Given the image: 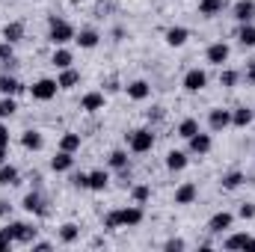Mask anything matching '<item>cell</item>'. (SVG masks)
I'll return each mask as SVG.
<instances>
[{
    "label": "cell",
    "mask_w": 255,
    "mask_h": 252,
    "mask_svg": "<svg viewBox=\"0 0 255 252\" xmlns=\"http://www.w3.org/2000/svg\"><path fill=\"white\" fill-rule=\"evenodd\" d=\"M238 42H241L244 48H255V24H241Z\"/></svg>",
    "instance_id": "cell-30"
},
{
    "label": "cell",
    "mask_w": 255,
    "mask_h": 252,
    "mask_svg": "<svg viewBox=\"0 0 255 252\" xmlns=\"http://www.w3.org/2000/svg\"><path fill=\"white\" fill-rule=\"evenodd\" d=\"M51 63H54L57 68H60V71H63V68H71V63H74V57H71V51H65L63 45H60V48L54 51V57H51Z\"/></svg>",
    "instance_id": "cell-27"
},
{
    "label": "cell",
    "mask_w": 255,
    "mask_h": 252,
    "mask_svg": "<svg viewBox=\"0 0 255 252\" xmlns=\"http://www.w3.org/2000/svg\"><path fill=\"white\" fill-rule=\"evenodd\" d=\"M187 39H190L187 27H169V30H166V45H169V48H181Z\"/></svg>",
    "instance_id": "cell-15"
},
{
    "label": "cell",
    "mask_w": 255,
    "mask_h": 252,
    "mask_svg": "<svg viewBox=\"0 0 255 252\" xmlns=\"http://www.w3.org/2000/svg\"><path fill=\"white\" fill-rule=\"evenodd\" d=\"M24 211L45 217V199H42V193H27L24 196Z\"/></svg>",
    "instance_id": "cell-16"
},
{
    "label": "cell",
    "mask_w": 255,
    "mask_h": 252,
    "mask_svg": "<svg viewBox=\"0 0 255 252\" xmlns=\"http://www.w3.org/2000/svg\"><path fill=\"white\" fill-rule=\"evenodd\" d=\"M244 181H247V175H244V172H238V169H235V172H229V175H223V187H226V190H238Z\"/></svg>",
    "instance_id": "cell-33"
},
{
    "label": "cell",
    "mask_w": 255,
    "mask_h": 252,
    "mask_svg": "<svg viewBox=\"0 0 255 252\" xmlns=\"http://www.w3.org/2000/svg\"><path fill=\"white\" fill-rule=\"evenodd\" d=\"M80 110H86V113L104 110V92H86V95L80 98Z\"/></svg>",
    "instance_id": "cell-11"
},
{
    "label": "cell",
    "mask_w": 255,
    "mask_h": 252,
    "mask_svg": "<svg viewBox=\"0 0 255 252\" xmlns=\"http://www.w3.org/2000/svg\"><path fill=\"white\" fill-rule=\"evenodd\" d=\"M0 63H12V42H0Z\"/></svg>",
    "instance_id": "cell-40"
},
{
    "label": "cell",
    "mask_w": 255,
    "mask_h": 252,
    "mask_svg": "<svg viewBox=\"0 0 255 252\" xmlns=\"http://www.w3.org/2000/svg\"><path fill=\"white\" fill-rule=\"evenodd\" d=\"M232 214L229 211H220V214H214L211 220H208V232H214V235H220V232H226V229H232Z\"/></svg>",
    "instance_id": "cell-12"
},
{
    "label": "cell",
    "mask_w": 255,
    "mask_h": 252,
    "mask_svg": "<svg viewBox=\"0 0 255 252\" xmlns=\"http://www.w3.org/2000/svg\"><path fill=\"white\" fill-rule=\"evenodd\" d=\"M148 92H151V86H148L145 80H133V83H128V98H133V101H145Z\"/></svg>",
    "instance_id": "cell-17"
},
{
    "label": "cell",
    "mask_w": 255,
    "mask_h": 252,
    "mask_svg": "<svg viewBox=\"0 0 255 252\" xmlns=\"http://www.w3.org/2000/svg\"><path fill=\"white\" fill-rule=\"evenodd\" d=\"M208 86V74L202 71V68H190L187 74H184V89L187 92H202Z\"/></svg>",
    "instance_id": "cell-7"
},
{
    "label": "cell",
    "mask_w": 255,
    "mask_h": 252,
    "mask_svg": "<svg viewBox=\"0 0 255 252\" xmlns=\"http://www.w3.org/2000/svg\"><path fill=\"white\" fill-rule=\"evenodd\" d=\"M0 235L9 238L12 244H33L36 235H39V229H33L30 223H9L6 229H0Z\"/></svg>",
    "instance_id": "cell-2"
},
{
    "label": "cell",
    "mask_w": 255,
    "mask_h": 252,
    "mask_svg": "<svg viewBox=\"0 0 255 252\" xmlns=\"http://www.w3.org/2000/svg\"><path fill=\"white\" fill-rule=\"evenodd\" d=\"M247 80H250V83L255 86V63H250V65H247Z\"/></svg>",
    "instance_id": "cell-45"
},
{
    "label": "cell",
    "mask_w": 255,
    "mask_h": 252,
    "mask_svg": "<svg viewBox=\"0 0 255 252\" xmlns=\"http://www.w3.org/2000/svg\"><path fill=\"white\" fill-rule=\"evenodd\" d=\"M71 184H74V187H86L89 190V175H86V172H77V175H74V178H71Z\"/></svg>",
    "instance_id": "cell-41"
},
{
    "label": "cell",
    "mask_w": 255,
    "mask_h": 252,
    "mask_svg": "<svg viewBox=\"0 0 255 252\" xmlns=\"http://www.w3.org/2000/svg\"><path fill=\"white\" fill-rule=\"evenodd\" d=\"M187 142H190V154H199V157H202V154H208V151H211V136H208V133H202V130H199V133H193Z\"/></svg>",
    "instance_id": "cell-13"
},
{
    "label": "cell",
    "mask_w": 255,
    "mask_h": 252,
    "mask_svg": "<svg viewBox=\"0 0 255 252\" xmlns=\"http://www.w3.org/2000/svg\"><path fill=\"white\" fill-rule=\"evenodd\" d=\"M21 145H24L27 151H39L45 142H42V133H39V130H24V136H21Z\"/></svg>",
    "instance_id": "cell-23"
},
{
    "label": "cell",
    "mask_w": 255,
    "mask_h": 252,
    "mask_svg": "<svg viewBox=\"0 0 255 252\" xmlns=\"http://www.w3.org/2000/svg\"><path fill=\"white\" fill-rule=\"evenodd\" d=\"M223 247L229 252H255V238H250V235H232V238H226Z\"/></svg>",
    "instance_id": "cell-6"
},
{
    "label": "cell",
    "mask_w": 255,
    "mask_h": 252,
    "mask_svg": "<svg viewBox=\"0 0 255 252\" xmlns=\"http://www.w3.org/2000/svg\"><path fill=\"white\" fill-rule=\"evenodd\" d=\"M9 247H12V241H9V238H3V235H0V252H6V250H9Z\"/></svg>",
    "instance_id": "cell-47"
},
{
    "label": "cell",
    "mask_w": 255,
    "mask_h": 252,
    "mask_svg": "<svg viewBox=\"0 0 255 252\" xmlns=\"http://www.w3.org/2000/svg\"><path fill=\"white\" fill-rule=\"evenodd\" d=\"M250 122H253V110L250 107H235L232 110V125L235 127H247Z\"/></svg>",
    "instance_id": "cell-24"
},
{
    "label": "cell",
    "mask_w": 255,
    "mask_h": 252,
    "mask_svg": "<svg viewBox=\"0 0 255 252\" xmlns=\"http://www.w3.org/2000/svg\"><path fill=\"white\" fill-rule=\"evenodd\" d=\"M21 89H24L21 80H15L12 74H3V77H0V92H3V95H18Z\"/></svg>",
    "instance_id": "cell-25"
},
{
    "label": "cell",
    "mask_w": 255,
    "mask_h": 252,
    "mask_svg": "<svg viewBox=\"0 0 255 252\" xmlns=\"http://www.w3.org/2000/svg\"><path fill=\"white\" fill-rule=\"evenodd\" d=\"M232 12H235V18H238L241 24H253V18H255V0H238V3L232 6Z\"/></svg>",
    "instance_id": "cell-9"
},
{
    "label": "cell",
    "mask_w": 255,
    "mask_h": 252,
    "mask_svg": "<svg viewBox=\"0 0 255 252\" xmlns=\"http://www.w3.org/2000/svg\"><path fill=\"white\" fill-rule=\"evenodd\" d=\"M208 125L211 130H226V127L232 125V110H223V107H217V110H211V116H208Z\"/></svg>",
    "instance_id": "cell-8"
},
{
    "label": "cell",
    "mask_w": 255,
    "mask_h": 252,
    "mask_svg": "<svg viewBox=\"0 0 255 252\" xmlns=\"http://www.w3.org/2000/svg\"><path fill=\"white\" fill-rule=\"evenodd\" d=\"M193 133H199V122H196V119H184V122L178 125V136H184V139H190Z\"/></svg>",
    "instance_id": "cell-35"
},
{
    "label": "cell",
    "mask_w": 255,
    "mask_h": 252,
    "mask_svg": "<svg viewBox=\"0 0 255 252\" xmlns=\"http://www.w3.org/2000/svg\"><path fill=\"white\" fill-rule=\"evenodd\" d=\"M15 110H18L15 98H12V95H6V98L0 101V119H12V116H15Z\"/></svg>",
    "instance_id": "cell-34"
},
{
    "label": "cell",
    "mask_w": 255,
    "mask_h": 252,
    "mask_svg": "<svg viewBox=\"0 0 255 252\" xmlns=\"http://www.w3.org/2000/svg\"><path fill=\"white\" fill-rule=\"evenodd\" d=\"M238 214H241V217H244V220H253V217H255V205H250V202H244V205H241V211H238Z\"/></svg>",
    "instance_id": "cell-42"
},
{
    "label": "cell",
    "mask_w": 255,
    "mask_h": 252,
    "mask_svg": "<svg viewBox=\"0 0 255 252\" xmlns=\"http://www.w3.org/2000/svg\"><path fill=\"white\" fill-rule=\"evenodd\" d=\"M3 39H6V42H12V45H15V42H21V39H24V24H21V21L6 24V27H3Z\"/></svg>",
    "instance_id": "cell-21"
},
{
    "label": "cell",
    "mask_w": 255,
    "mask_h": 252,
    "mask_svg": "<svg viewBox=\"0 0 255 252\" xmlns=\"http://www.w3.org/2000/svg\"><path fill=\"white\" fill-rule=\"evenodd\" d=\"M74 42H77L80 48H86V51H89V48H95V45L101 42V36H98L95 30H80V33L74 36Z\"/></svg>",
    "instance_id": "cell-22"
},
{
    "label": "cell",
    "mask_w": 255,
    "mask_h": 252,
    "mask_svg": "<svg viewBox=\"0 0 255 252\" xmlns=\"http://www.w3.org/2000/svg\"><path fill=\"white\" fill-rule=\"evenodd\" d=\"M163 250H166V252H181V250H187V244H184L181 238H172V241H166V244H163Z\"/></svg>",
    "instance_id": "cell-38"
},
{
    "label": "cell",
    "mask_w": 255,
    "mask_h": 252,
    "mask_svg": "<svg viewBox=\"0 0 255 252\" xmlns=\"http://www.w3.org/2000/svg\"><path fill=\"white\" fill-rule=\"evenodd\" d=\"M80 238V229L74 226V223H65V226H60V241L63 244H74Z\"/></svg>",
    "instance_id": "cell-32"
},
{
    "label": "cell",
    "mask_w": 255,
    "mask_h": 252,
    "mask_svg": "<svg viewBox=\"0 0 255 252\" xmlns=\"http://www.w3.org/2000/svg\"><path fill=\"white\" fill-rule=\"evenodd\" d=\"M71 166H74V157H71V151H63V148H60V154L51 160V169H54V172H68Z\"/></svg>",
    "instance_id": "cell-20"
},
{
    "label": "cell",
    "mask_w": 255,
    "mask_h": 252,
    "mask_svg": "<svg viewBox=\"0 0 255 252\" xmlns=\"http://www.w3.org/2000/svg\"><path fill=\"white\" fill-rule=\"evenodd\" d=\"M57 83H60V89H74V86L80 83V71H74V68H63L60 77H57Z\"/></svg>",
    "instance_id": "cell-19"
},
{
    "label": "cell",
    "mask_w": 255,
    "mask_h": 252,
    "mask_svg": "<svg viewBox=\"0 0 255 252\" xmlns=\"http://www.w3.org/2000/svg\"><path fill=\"white\" fill-rule=\"evenodd\" d=\"M0 145H6V148H9V127H6V125H0Z\"/></svg>",
    "instance_id": "cell-44"
},
{
    "label": "cell",
    "mask_w": 255,
    "mask_h": 252,
    "mask_svg": "<svg viewBox=\"0 0 255 252\" xmlns=\"http://www.w3.org/2000/svg\"><path fill=\"white\" fill-rule=\"evenodd\" d=\"M6 163V145H0V166Z\"/></svg>",
    "instance_id": "cell-48"
},
{
    "label": "cell",
    "mask_w": 255,
    "mask_h": 252,
    "mask_svg": "<svg viewBox=\"0 0 255 252\" xmlns=\"http://www.w3.org/2000/svg\"><path fill=\"white\" fill-rule=\"evenodd\" d=\"M229 54H232V48H229L226 42H214V45L208 48V54H205V57H208V63H211V65H223L226 60H229Z\"/></svg>",
    "instance_id": "cell-10"
},
{
    "label": "cell",
    "mask_w": 255,
    "mask_h": 252,
    "mask_svg": "<svg viewBox=\"0 0 255 252\" xmlns=\"http://www.w3.org/2000/svg\"><path fill=\"white\" fill-rule=\"evenodd\" d=\"M9 211H12V205L9 202H0V217H9Z\"/></svg>",
    "instance_id": "cell-46"
},
{
    "label": "cell",
    "mask_w": 255,
    "mask_h": 252,
    "mask_svg": "<svg viewBox=\"0 0 255 252\" xmlns=\"http://www.w3.org/2000/svg\"><path fill=\"white\" fill-rule=\"evenodd\" d=\"M0 184H3V187L18 184V169H15L12 163H3V166H0Z\"/></svg>",
    "instance_id": "cell-29"
},
{
    "label": "cell",
    "mask_w": 255,
    "mask_h": 252,
    "mask_svg": "<svg viewBox=\"0 0 255 252\" xmlns=\"http://www.w3.org/2000/svg\"><path fill=\"white\" fill-rule=\"evenodd\" d=\"M107 181H110V175H107L104 169H95V172H89V190L101 193V190L107 187Z\"/></svg>",
    "instance_id": "cell-28"
},
{
    "label": "cell",
    "mask_w": 255,
    "mask_h": 252,
    "mask_svg": "<svg viewBox=\"0 0 255 252\" xmlns=\"http://www.w3.org/2000/svg\"><path fill=\"white\" fill-rule=\"evenodd\" d=\"M110 166H113V169H128V154L122 151V148L110 151Z\"/></svg>",
    "instance_id": "cell-36"
},
{
    "label": "cell",
    "mask_w": 255,
    "mask_h": 252,
    "mask_svg": "<svg viewBox=\"0 0 255 252\" xmlns=\"http://www.w3.org/2000/svg\"><path fill=\"white\" fill-rule=\"evenodd\" d=\"M130 151H136V154H145V151H151L154 148V133L148 130V127H136V130H130Z\"/></svg>",
    "instance_id": "cell-4"
},
{
    "label": "cell",
    "mask_w": 255,
    "mask_h": 252,
    "mask_svg": "<svg viewBox=\"0 0 255 252\" xmlns=\"http://www.w3.org/2000/svg\"><path fill=\"white\" fill-rule=\"evenodd\" d=\"M220 83H223V86H235V83H238V71H232V68H226V71L220 74Z\"/></svg>",
    "instance_id": "cell-39"
},
{
    "label": "cell",
    "mask_w": 255,
    "mask_h": 252,
    "mask_svg": "<svg viewBox=\"0 0 255 252\" xmlns=\"http://www.w3.org/2000/svg\"><path fill=\"white\" fill-rule=\"evenodd\" d=\"M187 166V151H169L166 154V169L169 172H181Z\"/></svg>",
    "instance_id": "cell-18"
},
{
    "label": "cell",
    "mask_w": 255,
    "mask_h": 252,
    "mask_svg": "<svg viewBox=\"0 0 255 252\" xmlns=\"http://www.w3.org/2000/svg\"><path fill=\"white\" fill-rule=\"evenodd\" d=\"M30 247H33V252H48V250H51V244H48V241H33Z\"/></svg>",
    "instance_id": "cell-43"
},
{
    "label": "cell",
    "mask_w": 255,
    "mask_h": 252,
    "mask_svg": "<svg viewBox=\"0 0 255 252\" xmlns=\"http://www.w3.org/2000/svg\"><path fill=\"white\" fill-rule=\"evenodd\" d=\"M196 196H199V187L187 181V184H181V187L175 190V205H193Z\"/></svg>",
    "instance_id": "cell-14"
},
{
    "label": "cell",
    "mask_w": 255,
    "mask_h": 252,
    "mask_svg": "<svg viewBox=\"0 0 255 252\" xmlns=\"http://www.w3.org/2000/svg\"><path fill=\"white\" fill-rule=\"evenodd\" d=\"M223 9H226V0H202L199 3V15H208V18H214Z\"/></svg>",
    "instance_id": "cell-26"
},
{
    "label": "cell",
    "mask_w": 255,
    "mask_h": 252,
    "mask_svg": "<svg viewBox=\"0 0 255 252\" xmlns=\"http://www.w3.org/2000/svg\"><path fill=\"white\" fill-rule=\"evenodd\" d=\"M130 196H133V202H136V205H142V202H148L151 187H148V184H136V187L130 190Z\"/></svg>",
    "instance_id": "cell-37"
},
{
    "label": "cell",
    "mask_w": 255,
    "mask_h": 252,
    "mask_svg": "<svg viewBox=\"0 0 255 252\" xmlns=\"http://www.w3.org/2000/svg\"><path fill=\"white\" fill-rule=\"evenodd\" d=\"M57 89H60V83H57V80L42 77V80H36V83L30 86V95H33L36 101H51V98L57 95Z\"/></svg>",
    "instance_id": "cell-5"
},
{
    "label": "cell",
    "mask_w": 255,
    "mask_h": 252,
    "mask_svg": "<svg viewBox=\"0 0 255 252\" xmlns=\"http://www.w3.org/2000/svg\"><path fill=\"white\" fill-rule=\"evenodd\" d=\"M142 223V208L139 205H130V208H119V211H110L104 217V229L107 232H116V229H133Z\"/></svg>",
    "instance_id": "cell-1"
},
{
    "label": "cell",
    "mask_w": 255,
    "mask_h": 252,
    "mask_svg": "<svg viewBox=\"0 0 255 252\" xmlns=\"http://www.w3.org/2000/svg\"><path fill=\"white\" fill-rule=\"evenodd\" d=\"M48 24H51V33H48V39H51L57 48H60V45H65V42H71V39L77 36V33H74V27H71L68 21H63V18H57V15H54Z\"/></svg>",
    "instance_id": "cell-3"
},
{
    "label": "cell",
    "mask_w": 255,
    "mask_h": 252,
    "mask_svg": "<svg viewBox=\"0 0 255 252\" xmlns=\"http://www.w3.org/2000/svg\"><path fill=\"white\" fill-rule=\"evenodd\" d=\"M60 148L63 151H77L80 148V133H74V130H68V133H63V139H60Z\"/></svg>",
    "instance_id": "cell-31"
}]
</instances>
